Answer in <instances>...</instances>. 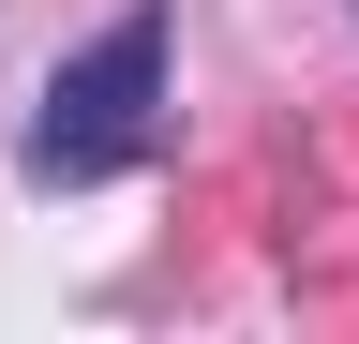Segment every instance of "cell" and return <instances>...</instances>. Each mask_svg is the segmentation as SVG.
<instances>
[{
  "label": "cell",
  "instance_id": "1",
  "mask_svg": "<svg viewBox=\"0 0 359 344\" xmlns=\"http://www.w3.org/2000/svg\"><path fill=\"white\" fill-rule=\"evenodd\" d=\"M150 135H165V0H135V15H105L60 75H45L15 165L45 195H90V180H120V165H150Z\"/></svg>",
  "mask_w": 359,
  "mask_h": 344
}]
</instances>
